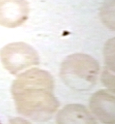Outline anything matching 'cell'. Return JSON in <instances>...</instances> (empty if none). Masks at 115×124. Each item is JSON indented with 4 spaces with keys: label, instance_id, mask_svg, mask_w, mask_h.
<instances>
[{
    "label": "cell",
    "instance_id": "1",
    "mask_svg": "<svg viewBox=\"0 0 115 124\" xmlns=\"http://www.w3.org/2000/svg\"><path fill=\"white\" fill-rule=\"evenodd\" d=\"M91 107L99 120L104 124H115V96L99 90L94 94Z\"/></svg>",
    "mask_w": 115,
    "mask_h": 124
},
{
    "label": "cell",
    "instance_id": "2",
    "mask_svg": "<svg viewBox=\"0 0 115 124\" xmlns=\"http://www.w3.org/2000/svg\"><path fill=\"white\" fill-rule=\"evenodd\" d=\"M102 23L109 30L115 31V0H106L100 9Z\"/></svg>",
    "mask_w": 115,
    "mask_h": 124
},
{
    "label": "cell",
    "instance_id": "3",
    "mask_svg": "<svg viewBox=\"0 0 115 124\" xmlns=\"http://www.w3.org/2000/svg\"><path fill=\"white\" fill-rule=\"evenodd\" d=\"M103 53L106 68L115 73V37L109 39L105 43Z\"/></svg>",
    "mask_w": 115,
    "mask_h": 124
},
{
    "label": "cell",
    "instance_id": "4",
    "mask_svg": "<svg viewBox=\"0 0 115 124\" xmlns=\"http://www.w3.org/2000/svg\"><path fill=\"white\" fill-rule=\"evenodd\" d=\"M70 124H96L94 119L83 108H75L70 111Z\"/></svg>",
    "mask_w": 115,
    "mask_h": 124
},
{
    "label": "cell",
    "instance_id": "5",
    "mask_svg": "<svg viewBox=\"0 0 115 124\" xmlns=\"http://www.w3.org/2000/svg\"><path fill=\"white\" fill-rule=\"evenodd\" d=\"M101 79L102 84L109 90L115 93V73L105 68L102 72Z\"/></svg>",
    "mask_w": 115,
    "mask_h": 124
},
{
    "label": "cell",
    "instance_id": "6",
    "mask_svg": "<svg viewBox=\"0 0 115 124\" xmlns=\"http://www.w3.org/2000/svg\"><path fill=\"white\" fill-rule=\"evenodd\" d=\"M0 124H1V121H0Z\"/></svg>",
    "mask_w": 115,
    "mask_h": 124
}]
</instances>
